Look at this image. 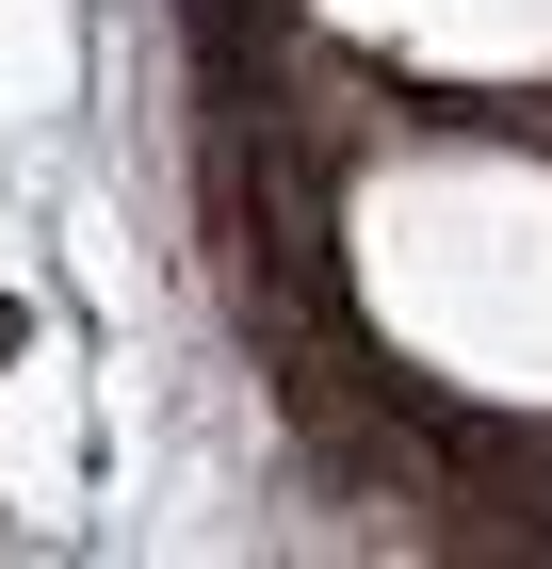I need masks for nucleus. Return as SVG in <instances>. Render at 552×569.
<instances>
[{"label":"nucleus","mask_w":552,"mask_h":569,"mask_svg":"<svg viewBox=\"0 0 552 569\" xmlns=\"http://www.w3.org/2000/svg\"><path fill=\"white\" fill-rule=\"evenodd\" d=\"M17 342H33V326H17V293H0V375H17Z\"/></svg>","instance_id":"f257e3e1"}]
</instances>
